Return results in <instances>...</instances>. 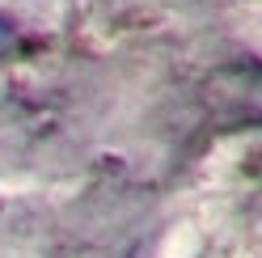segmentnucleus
Returning a JSON list of instances; mask_svg holds the SVG:
<instances>
[{
    "label": "nucleus",
    "mask_w": 262,
    "mask_h": 258,
    "mask_svg": "<svg viewBox=\"0 0 262 258\" xmlns=\"http://www.w3.org/2000/svg\"><path fill=\"white\" fill-rule=\"evenodd\" d=\"M9 38H13V22H9V17H0V47H5Z\"/></svg>",
    "instance_id": "f257e3e1"
}]
</instances>
